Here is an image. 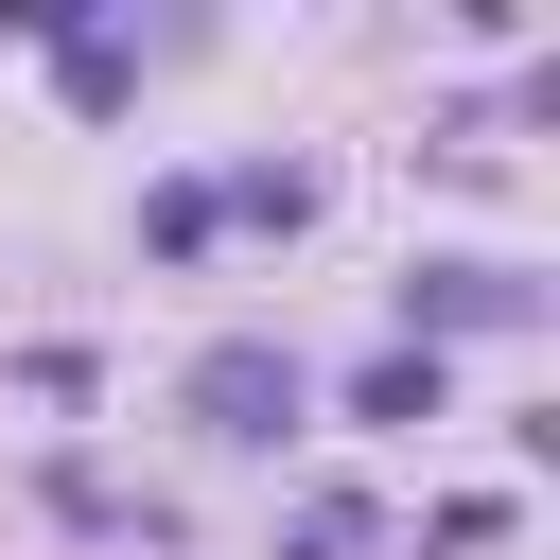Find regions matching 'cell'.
<instances>
[{"mask_svg": "<svg viewBox=\"0 0 560 560\" xmlns=\"http://www.w3.org/2000/svg\"><path fill=\"white\" fill-rule=\"evenodd\" d=\"M210 210H228V228H280V245H298V228H315V158H245V175H210Z\"/></svg>", "mask_w": 560, "mask_h": 560, "instance_id": "3", "label": "cell"}, {"mask_svg": "<svg viewBox=\"0 0 560 560\" xmlns=\"http://www.w3.org/2000/svg\"><path fill=\"white\" fill-rule=\"evenodd\" d=\"M298 402H315V385H298V350H280V332H210V350H192V385H175V420H192V438H228V455H280V438H298Z\"/></svg>", "mask_w": 560, "mask_h": 560, "instance_id": "1", "label": "cell"}, {"mask_svg": "<svg viewBox=\"0 0 560 560\" xmlns=\"http://www.w3.org/2000/svg\"><path fill=\"white\" fill-rule=\"evenodd\" d=\"M52 52H70V105H122V88H140V35H88V18H52Z\"/></svg>", "mask_w": 560, "mask_h": 560, "instance_id": "7", "label": "cell"}, {"mask_svg": "<svg viewBox=\"0 0 560 560\" xmlns=\"http://www.w3.org/2000/svg\"><path fill=\"white\" fill-rule=\"evenodd\" d=\"M280 560H368V490H298L280 508Z\"/></svg>", "mask_w": 560, "mask_h": 560, "instance_id": "6", "label": "cell"}, {"mask_svg": "<svg viewBox=\"0 0 560 560\" xmlns=\"http://www.w3.org/2000/svg\"><path fill=\"white\" fill-rule=\"evenodd\" d=\"M438 402H455V368H438V350H368V368H350V420H385V438H402V420H438Z\"/></svg>", "mask_w": 560, "mask_h": 560, "instance_id": "4", "label": "cell"}, {"mask_svg": "<svg viewBox=\"0 0 560 560\" xmlns=\"http://www.w3.org/2000/svg\"><path fill=\"white\" fill-rule=\"evenodd\" d=\"M210 228H228L210 175H158V192H140V245H158V262H210Z\"/></svg>", "mask_w": 560, "mask_h": 560, "instance_id": "5", "label": "cell"}, {"mask_svg": "<svg viewBox=\"0 0 560 560\" xmlns=\"http://www.w3.org/2000/svg\"><path fill=\"white\" fill-rule=\"evenodd\" d=\"M438 332H542V280L490 262V245H420L402 262V350H438Z\"/></svg>", "mask_w": 560, "mask_h": 560, "instance_id": "2", "label": "cell"}]
</instances>
